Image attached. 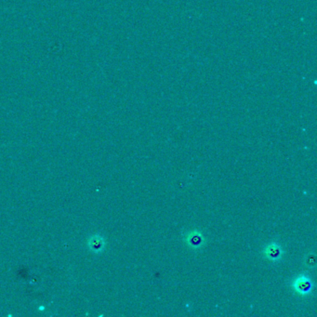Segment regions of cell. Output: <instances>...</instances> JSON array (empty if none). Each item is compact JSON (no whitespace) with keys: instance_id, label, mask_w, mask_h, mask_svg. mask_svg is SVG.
<instances>
[{"instance_id":"cell-1","label":"cell","mask_w":317,"mask_h":317,"mask_svg":"<svg viewBox=\"0 0 317 317\" xmlns=\"http://www.w3.org/2000/svg\"><path fill=\"white\" fill-rule=\"evenodd\" d=\"M292 288L299 296H308L312 293L314 283L311 278L304 275L298 276L292 283Z\"/></svg>"},{"instance_id":"cell-2","label":"cell","mask_w":317,"mask_h":317,"mask_svg":"<svg viewBox=\"0 0 317 317\" xmlns=\"http://www.w3.org/2000/svg\"><path fill=\"white\" fill-rule=\"evenodd\" d=\"M184 240H185L187 245L194 250H198V249L202 248L205 244V239L204 236L197 230L189 232L185 236Z\"/></svg>"},{"instance_id":"cell-3","label":"cell","mask_w":317,"mask_h":317,"mask_svg":"<svg viewBox=\"0 0 317 317\" xmlns=\"http://www.w3.org/2000/svg\"><path fill=\"white\" fill-rule=\"evenodd\" d=\"M263 254L268 261L276 262L282 259L284 251L282 249L281 245L274 242V243H270L266 245L265 248L263 250Z\"/></svg>"},{"instance_id":"cell-4","label":"cell","mask_w":317,"mask_h":317,"mask_svg":"<svg viewBox=\"0 0 317 317\" xmlns=\"http://www.w3.org/2000/svg\"><path fill=\"white\" fill-rule=\"evenodd\" d=\"M306 264L309 267H315L316 265V260H315V256H311L309 258H306Z\"/></svg>"}]
</instances>
